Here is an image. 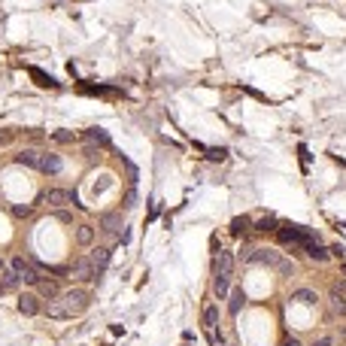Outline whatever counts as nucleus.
Segmentation results:
<instances>
[{"instance_id":"4468645a","label":"nucleus","mask_w":346,"mask_h":346,"mask_svg":"<svg viewBox=\"0 0 346 346\" xmlns=\"http://www.w3.org/2000/svg\"><path fill=\"white\" fill-rule=\"evenodd\" d=\"M91 267L94 270H101V267H107V261H110V249H107V246H97V249L91 252Z\"/></svg>"},{"instance_id":"a878e982","label":"nucleus","mask_w":346,"mask_h":346,"mask_svg":"<svg viewBox=\"0 0 346 346\" xmlns=\"http://www.w3.org/2000/svg\"><path fill=\"white\" fill-rule=\"evenodd\" d=\"M31 210H34V207H28V204H24V207H21V204H15V207H12V216H15V219H28V216H31Z\"/></svg>"},{"instance_id":"5701e85b","label":"nucleus","mask_w":346,"mask_h":346,"mask_svg":"<svg viewBox=\"0 0 346 346\" xmlns=\"http://www.w3.org/2000/svg\"><path fill=\"white\" fill-rule=\"evenodd\" d=\"M110 185H113V176H110V173H101V176H97V182H94V194H104Z\"/></svg>"},{"instance_id":"20e7f679","label":"nucleus","mask_w":346,"mask_h":346,"mask_svg":"<svg viewBox=\"0 0 346 346\" xmlns=\"http://www.w3.org/2000/svg\"><path fill=\"white\" fill-rule=\"evenodd\" d=\"M70 277L73 280H97V277H101V270H94L91 261H76L70 267Z\"/></svg>"},{"instance_id":"393cba45","label":"nucleus","mask_w":346,"mask_h":346,"mask_svg":"<svg viewBox=\"0 0 346 346\" xmlns=\"http://www.w3.org/2000/svg\"><path fill=\"white\" fill-rule=\"evenodd\" d=\"M255 231H277V219L274 216H267V219H261L258 225H255Z\"/></svg>"},{"instance_id":"7ed1b4c3","label":"nucleus","mask_w":346,"mask_h":346,"mask_svg":"<svg viewBox=\"0 0 346 346\" xmlns=\"http://www.w3.org/2000/svg\"><path fill=\"white\" fill-rule=\"evenodd\" d=\"M43 201H46L49 207H67V204H79V201H76V194H73V191H67V188H49V191L43 194Z\"/></svg>"},{"instance_id":"aec40b11","label":"nucleus","mask_w":346,"mask_h":346,"mask_svg":"<svg viewBox=\"0 0 346 346\" xmlns=\"http://www.w3.org/2000/svg\"><path fill=\"white\" fill-rule=\"evenodd\" d=\"M76 243L79 246H91L94 243V228L91 225H79L76 228Z\"/></svg>"},{"instance_id":"f257e3e1","label":"nucleus","mask_w":346,"mask_h":346,"mask_svg":"<svg viewBox=\"0 0 346 346\" xmlns=\"http://www.w3.org/2000/svg\"><path fill=\"white\" fill-rule=\"evenodd\" d=\"M9 270L21 280V283H28V286H37L43 277H40V267L37 264H31L24 255H12V261H9Z\"/></svg>"},{"instance_id":"b1692460","label":"nucleus","mask_w":346,"mask_h":346,"mask_svg":"<svg viewBox=\"0 0 346 346\" xmlns=\"http://www.w3.org/2000/svg\"><path fill=\"white\" fill-rule=\"evenodd\" d=\"M85 137H88L91 143H101V146H107V143H110V137H107V131H101V128H91V131H88Z\"/></svg>"},{"instance_id":"bb28decb","label":"nucleus","mask_w":346,"mask_h":346,"mask_svg":"<svg viewBox=\"0 0 346 346\" xmlns=\"http://www.w3.org/2000/svg\"><path fill=\"white\" fill-rule=\"evenodd\" d=\"M52 140H55V143H73V134H70V131H55Z\"/></svg>"},{"instance_id":"f8f14e48","label":"nucleus","mask_w":346,"mask_h":346,"mask_svg":"<svg viewBox=\"0 0 346 346\" xmlns=\"http://www.w3.org/2000/svg\"><path fill=\"white\" fill-rule=\"evenodd\" d=\"M291 301H298V304H304V307H313V304L319 301V294H316L313 288H298V291H291Z\"/></svg>"},{"instance_id":"4be33fe9","label":"nucleus","mask_w":346,"mask_h":346,"mask_svg":"<svg viewBox=\"0 0 346 346\" xmlns=\"http://www.w3.org/2000/svg\"><path fill=\"white\" fill-rule=\"evenodd\" d=\"M228 286H231V280H228V277H216V283H213V291L219 294V298H225V294H228Z\"/></svg>"},{"instance_id":"412c9836","label":"nucleus","mask_w":346,"mask_h":346,"mask_svg":"<svg viewBox=\"0 0 346 346\" xmlns=\"http://www.w3.org/2000/svg\"><path fill=\"white\" fill-rule=\"evenodd\" d=\"M252 228V222H249V216H237L234 222H231V231L234 234H246V231H249Z\"/></svg>"},{"instance_id":"6ab92c4d","label":"nucleus","mask_w":346,"mask_h":346,"mask_svg":"<svg viewBox=\"0 0 346 346\" xmlns=\"http://www.w3.org/2000/svg\"><path fill=\"white\" fill-rule=\"evenodd\" d=\"M46 313H49V319H70V313H67V307L61 301H49Z\"/></svg>"},{"instance_id":"423d86ee","label":"nucleus","mask_w":346,"mask_h":346,"mask_svg":"<svg viewBox=\"0 0 346 346\" xmlns=\"http://www.w3.org/2000/svg\"><path fill=\"white\" fill-rule=\"evenodd\" d=\"M201 322H204V331H216L219 328V307L210 301V304H204V310H201Z\"/></svg>"},{"instance_id":"39448f33","label":"nucleus","mask_w":346,"mask_h":346,"mask_svg":"<svg viewBox=\"0 0 346 346\" xmlns=\"http://www.w3.org/2000/svg\"><path fill=\"white\" fill-rule=\"evenodd\" d=\"M231 274H234V255L219 249V255H216V277H228L231 280Z\"/></svg>"},{"instance_id":"2eb2a0df","label":"nucleus","mask_w":346,"mask_h":346,"mask_svg":"<svg viewBox=\"0 0 346 346\" xmlns=\"http://www.w3.org/2000/svg\"><path fill=\"white\" fill-rule=\"evenodd\" d=\"M101 228H104L107 234H115V231L121 228V216H118V213H107V216L101 219Z\"/></svg>"},{"instance_id":"c756f323","label":"nucleus","mask_w":346,"mask_h":346,"mask_svg":"<svg viewBox=\"0 0 346 346\" xmlns=\"http://www.w3.org/2000/svg\"><path fill=\"white\" fill-rule=\"evenodd\" d=\"M3 270H6V261H3V258H0V274H3Z\"/></svg>"},{"instance_id":"cd10ccee","label":"nucleus","mask_w":346,"mask_h":346,"mask_svg":"<svg viewBox=\"0 0 346 346\" xmlns=\"http://www.w3.org/2000/svg\"><path fill=\"white\" fill-rule=\"evenodd\" d=\"M313 346H334V337H319V340H313Z\"/></svg>"},{"instance_id":"9d476101","label":"nucleus","mask_w":346,"mask_h":346,"mask_svg":"<svg viewBox=\"0 0 346 346\" xmlns=\"http://www.w3.org/2000/svg\"><path fill=\"white\" fill-rule=\"evenodd\" d=\"M328 301H331V310H334V313L346 316V291H340V288L334 286V288H331V294H328Z\"/></svg>"},{"instance_id":"f03ea898","label":"nucleus","mask_w":346,"mask_h":346,"mask_svg":"<svg viewBox=\"0 0 346 346\" xmlns=\"http://www.w3.org/2000/svg\"><path fill=\"white\" fill-rule=\"evenodd\" d=\"M61 304L67 307L70 316H76V313H82V310L88 307V291H85V288H70V291L61 294Z\"/></svg>"},{"instance_id":"1a4fd4ad","label":"nucleus","mask_w":346,"mask_h":346,"mask_svg":"<svg viewBox=\"0 0 346 346\" xmlns=\"http://www.w3.org/2000/svg\"><path fill=\"white\" fill-rule=\"evenodd\" d=\"M243 304H246V291H243V288L228 291V313H231V316H237V313L243 310Z\"/></svg>"},{"instance_id":"c85d7f7f","label":"nucleus","mask_w":346,"mask_h":346,"mask_svg":"<svg viewBox=\"0 0 346 346\" xmlns=\"http://www.w3.org/2000/svg\"><path fill=\"white\" fill-rule=\"evenodd\" d=\"M134 201H137V194H134V191H128V201H125V207L131 210V207H134Z\"/></svg>"},{"instance_id":"0eeeda50","label":"nucleus","mask_w":346,"mask_h":346,"mask_svg":"<svg viewBox=\"0 0 346 346\" xmlns=\"http://www.w3.org/2000/svg\"><path fill=\"white\" fill-rule=\"evenodd\" d=\"M18 310L24 316H37L40 313V298H37V294H21V298H18Z\"/></svg>"},{"instance_id":"f3484780","label":"nucleus","mask_w":346,"mask_h":346,"mask_svg":"<svg viewBox=\"0 0 346 346\" xmlns=\"http://www.w3.org/2000/svg\"><path fill=\"white\" fill-rule=\"evenodd\" d=\"M28 73L37 79V85H43V88H55V85H58V82H55L52 76H49V73H43L40 67H28Z\"/></svg>"},{"instance_id":"7c9ffc66","label":"nucleus","mask_w":346,"mask_h":346,"mask_svg":"<svg viewBox=\"0 0 346 346\" xmlns=\"http://www.w3.org/2000/svg\"><path fill=\"white\" fill-rule=\"evenodd\" d=\"M286 346H301V343H298V340H288V343H286Z\"/></svg>"},{"instance_id":"dca6fc26","label":"nucleus","mask_w":346,"mask_h":346,"mask_svg":"<svg viewBox=\"0 0 346 346\" xmlns=\"http://www.w3.org/2000/svg\"><path fill=\"white\" fill-rule=\"evenodd\" d=\"M37 288H40L43 298H49V301H55V298H58V283H55V280H40V283H37Z\"/></svg>"},{"instance_id":"9b49d317","label":"nucleus","mask_w":346,"mask_h":346,"mask_svg":"<svg viewBox=\"0 0 346 346\" xmlns=\"http://www.w3.org/2000/svg\"><path fill=\"white\" fill-rule=\"evenodd\" d=\"M304 249H307V255L313 258V261H328V249H325V246H319V240H310L307 246H304Z\"/></svg>"},{"instance_id":"ddd939ff","label":"nucleus","mask_w":346,"mask_h":346,"mask_svg":"<svg viewBox=\"0 0 346 346\" xmlns=\"http://www.w3.org/2000/svg\"><path fill=\"white\" fill-rule=\"evenodd\" d=\"M15 164H24V167H37L40 170V152L37 149H24L15 155Z\"/></svg>"},{"instance_id":"6e6552de","label":"nucleus","mask_w":346,"mask_h":346,"mask_svg":"<svg viewBox=\"0 0 346 346\" xmlns=\"http://www.w3.org/2000/svg\"><path fill=\"white\" fill-rule=\"evenodd\" d=\"M61 158L58 155H40V170L49 173V176H55V173H61Z\"/></svg>"},{"instance_id":"a211bd4d","label":"nucleus","mask_w":346,"mask_h":346,"mask_svg":"<svg viewBox=\"0 0 346 346\" xmlns=\"http://www.w3.org/2000/svg\"><path fill=\"white\" fill-rule=\"evenodd\" d=\"M18 283H21V280H18V277L12 274V270H9V267L3 270V274H0V291H12V288H15Z\"/></svg>"}]
</instances>
